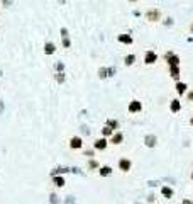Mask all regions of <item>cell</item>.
<instances>
[{"instance_id": "16", "label": "cell", "mask_w": 193, "mask_h": 204, "mask_svg": "<svg viewBox=\"0 0 193 204\" xmlns=\"http://www.w3.org/2000/svg\"><path fill=\"white\" fill-rule=\"evenodd\" d=\"M53 184H54L56 187H63L64 184H66V180H64V177H59V175H53Z\"/></svg>"}, {"instance_id": "31", "label": "cell", "mask_w": 193, "mask_h": 204, "mask_svg": "<svg viewBox=\"0 0 193 204\" xmlns=\"http://www.w3.org/2000/svg\"><path fill=\"white\" fill-rule=\"evenodd\" d=\"M61 2H64V0H61Z\"/></svg>"}, {"instance_id": "13", "label": "cell", "mask_w": 193, "mask_h": 204, "mask_svg": "<svg viewBox=\"0 0 193 204\" xmlns=\"http://www.w3.org/2000/svg\"><path fill=\"white\" fill-rule=\"evenodd\" d=\"M169 109H171V112H180V109H181V101L180 99H173L171 104H169Z\"/></svg>"}, {"instance_id": "26", "label": "cell", "mask_w": 193, "mask_h": 204, "mask_svg": "<svg viewBox=\"0 0 193 204\" xmlns=\"http://www.w3.org/2000/svg\"><path fill=\"white\" fill-rule=\"evenodd\" d=\"M190 34H193V22L190 24Z\"/></svg>"}, {"instance_id": "9", "label": "cell", "mask_w": 193, "mask_h": 204, "mask_svg": "<svg viewBox=\"0 0 193 204\" xmlns=\"http://www.w3.org/2000/svg\"><path fill=\"white\" fill-rule=\"evenodd\" d=\"M186 92H188V85H186V83L181 82V80H180V82H176V94H178L180 97H181V95H185Z\"/></svg>"}, {"instance_id": "6", "label": "cell", "mask_w": 193, "mask_h": 204, "mask_svg": "<svg viewBox=\"0 0 193 204\" xmlns=\"http://www.w3.org/2000/svg\"><path fill=\"white\" fill-rule=\"evenodd\" d=\"M69 148L71 150H82L83 148V140L80 136H73L69 140Z\"/></svg>"}, {"instance_id": "2", "label": "cell", "mask_w": 193, "mask_h": 204, "mask_svg": "<svg viewBox=\"0 0 193 204\" xmlns=\"http://www.w3.org/2000/svg\"><path fill=\"white\" fill-rule=\"evenodd\" d=\"M117 167L120 172H124V174H127V172H130V168H132V160L127 158V157H120L117 162Z\"/></svg>"}, {"instance_id": "7", "label": "cell", "mask_w": 193, "mask_h": 204, "mask_svg": "<svg viewBox=\"0 0 193 204\" xmlns=\"http://www.w3.org/2000/svg\"><path fill=\"white\" fill-rule=\"evenodd\" d=\"M117 41H119L120 44H127V46H130V44L134 43V37L130 36V34H119V36H117Z\"/></svg>"}, {"instance_id": "25", "label": "cell", "mask_w": 193, "mask_h": 204, "mask_svg": "<svg viewBox=\"0 0 193 204\" xmlns=\"http://www.w3.org/2000/svg\"><path fill=\"white\" fill-rule=\"evenodd\" d=\"M166 26H169V24H173V19H166V22H164Z\"/></svg>"}, {"instance_id": "1", "label": "cell", "mask_w": 193, "mask_h": 204, "mask_svg": "<svg viewBox=\"0 0 193 204\" xmlns=\"http://www.w3.org/2000/svg\"><path fill=\"white\" fill-rule=\"evenodd\" d=\"M146 21L151 22V24H154V22H159L161 21V10L159 9H148L144 14Z\"/></svg>"}, {"instance_id": "10", "label": "cell", "mask_w": 193, "mask_h": 204, "mask_svg": "<svg viewBox=\"0 0 193 204\" xmlns=\"http://www.w3.org/2000/svg\"><path fill=\"white\" fill-rule=\"evenodd\" d=\"M144 143H146V146H148V148H154V146H156V143H158V138L154 136V134H148V136L144 138Z\"/></svg>"}, {"instance_id": "17", "label": "cell", "mask_w": 193, "mask_h": 204, "mask_svg": "<svg viewBox=\"0 0 193 204\" xmlns=\"http://www.w3.org/2000/svg\"><path fill=\"white\" fill-rule=\"evenodd\" d=\"M44 53H46V55H54V53H56L54 43H46L44 44Z\"/></svg>"}, {"instance_id": "14", "label": "cell", "mask_w": 193, "mask_h": 204, "mask_svg": "<svg viewBox=\"0 0 193 204\" xmlns=\"http://www.w3.org/2000/svg\"><path fill=\"white\" fill-rule=\"evenodd\" d=\"M173 194H175V192H173L171 187H168V186H163V187H161V196H163V197L171 199V197H173Z\"/></svg>"}, {"instance_id": "18", "label": "cell", "mask_w": 193, "mask_h": 204, "mask_svg": "<svg viewBox=\"0 0 193 204\" xmlns=\"http://www.w3.org/2000/svg\"><path fill=\"white\" fill-rule=\"evenodd\" d=\"M134 63H136V55H132V53L127 55L125 58H124V65H125V67H130V65H134Z\"/></svg>"}, {"instance_id": "27", "label": "cell", "mask_w": 193, "mask_h": 204, "mask_svg": "<svg viewBox=\"0 0 193 204\" xmlns=\"http://www.w3.org/2000/svg\"><path fill=\"white\" fill-rule=\"evenodd\" d=\"M183 204H191V201H183Z\"/></svg>"}, {"instance_id": "22", "label": "cell", "mask_w": 193, "mask_h": 204, "mask_svg": "<svg viewBox=\"0 0 193 204\" xmlns=\"http://www.w3.org/2000/svg\"><path fill=\"white\" fill-rule=\"evenodd\" d=\"M56 80H58L59 83H61V82H64V75H63V73H59V72H58V73H56Z\"/></svg>"}, {"instance_id": "15", "label": "cell", "mask_w": 193, "mask_h": 204, "mask_svg": "<svg viewBox=\"0 0 193 204\" xmlns=\"http://www.w3.org/2000/svg\"><path fill=\"white\" fill-rule=\"evenodd\" d=\"M112 174V167L110 165H103V167L98 168V175L100 177H109Z\"/></svg>"}, {"instance_id": "23", "label": "cell", "mask_w": 193, "mask_h": 204, "mask_svg": "<svg viewBox=\"0 0 193 204\" xmlns=\"http://www.w3.org/2000/svg\"><path fill=\"white\" fill-rule=\"evenodd\" d=\"M186 101H188V102H193V90L186 92Z\"/></svg>"}, {"instance_id": "12", "label": "cell", "mask_w": 193, "mask_h": 204, "mask_svg": "<svg viewBox=\"0 0 193 204\" xmlns=\"http://www.w3.org/2000/svg\"><path fill=\"white\" fill-rule=\"evenodd\" d=\"M180 67H169V77H171L173 80H176V82H180Z\"/></svg>"}, {"instance_id": "19", "label": "cell", "mask_w": 193, "mask_h": 204, "mask_svg": "<svg viewBox=\"0 0 193 204\" xmlns=\"http://www.w3.org/2000/svg\"><path fill=\"white\" fill-rule=\"evenodd\" d=\"M115 131H114V129H112V128H109V126H103V128H102V136L103 138H107V136H112V134H114Z\"/></svg>"}, {"instance_id": "3", "label": "cell", "mask_w": 193, "mask_h": 204, "mask_svg": "<svg viewBox=\"0 0 193 204\" xmlns=\"http://www.w3.org/2000/svg\"><path fill=\"white\" fill-rule=\"evenodd\" d=\"M158 61V53L153 51V49H148V51L144 53V63L146 65H154Z\"/></svg>"}, {"instance_id": "29", "label": "cell", "mask_w": 193, "mask_h": 204, "mask_svg": "<svg viewBox=\"0 0 193 204\" xmlns=\"http://www.w3.org/2000/svg\"><path fill=\"white\" fill-rule=\"evenodd\" d=\"M129 2H139V0H129Z\"/></svg>"}, {"instance_id": "8", "label": "cell", "mask_w": 193, "mask_h": 204, "mask_svg": "<svg viewBox=\"0 0 193 204\" xmlns=\"http://www.w3.org/2000/svg\"><path fill=\"white\" fill-rule=\"evenodd\" d=\"M122 141H124V134H122L120 131H115L110 136L109 143H112V145H122Z\"/></svg>"}, {"instance_id": "21", "label": "cell", "mask_w": 193, "mask_h": 204, "mask_svg": "<svg viewBox=\"0 0 193 204\" xmlns=\"http://www.w3.org/2000/svg\"><path fill=\"white\" fill-rule=\"evenodd\" d=\"M96 167H98V162H96V160L92 158L90 162H88V168H96Z\"/></svg>"}, {"instance_id": "4", "label": "cell", "mask_w": 193, "mask_h": 204, "mask_svg": "<svg viewBox=\"0 0 193 204\" xmlns=\"http://www.w3.org/2000/svg\"><path fill=\"white\" fill-rule=\"evenodd\" d=\"M127 111H129L130 114H137L142 111V102L141 101H130V104L127 106Z\"/></svg>"}, {"instance_id": "5", "label": "cell", "mask_w": 193, "mask_h": 204, "mask_svg": "<svg viewBox=\"0 0 193 204\" xmlns=\"http://www.w3.org/2000/svg\"><path fill=\"white\" fill-rule=\"evenodd\" d=\"M109 146V140L107 138H98V140H95V143H93V148L95 150H98V152H103V150Z\"/></svg>"}, {"instance_id": "24", "label": "cell", "mask_w": 193, "mask_h": 204, "mask_svg": "<svg viewBox=\"0 0 193 204\" xmlns=\"http://www.w3.org/2000/svg\"><path fill=\"white\" fill-rule=\"evenodd\" d=\"M63 68H64V65H63V63H56V70H58V72H61Z\"/></svg>"}, {"instance_id": "11", "label": "cell", "mask_w": 193, "mask_h": 204, "mask_svg": "<svg viewBox=\"0 0 193 204\" xmlns=\"http://www.w3.org/2000/svg\"><path fill=\"white\" fill-rule=\"evenodd\" d=\"M61 39H63V46H64V48H69V46H71V41H69V37H68V29L66 27L61 29Z\"/></svg>"}, {"instance_id": "20", "label": "cell", "mask_w": 193, "mask_h": 204, "mask_svg": "<svg viewBox=\"0 0 193 204\" xmlns=\"http://www.w3.org/2000/svg\"><path fill=\"white\" fill-rule=\"evenodd\" d=\"M107 126H109V128H112L115 131V129H119V122L115 121V119H109V121H107Z\"/></svg>"}, {"instance_id": "30", "label": "cell", "mask_w": 193, "mask_h": 204, "mask_svg": "<svg viewBox=\"0 0 193 204\" xmlns=\"http://www.w3.org/2000/svg\"><path fill=\"white\" fill-rule=\"evenodd\" d=\"M191 179H193V172H191Z\"/></svg>"}, {"instance_id": "28", "label": "cell", "mask_w": 193, "mask_h": 204, "mask_svg": "<svg viewBox=\"0 0 193 204\" xmlns=\"http://www.w3.org/2000/svg\"><path fill=\"white\" fill-rule=\"evenodd\" d=\"M190 124H191V126H193V117H191V119H190Z\"/></svg>"}]
</instances>
